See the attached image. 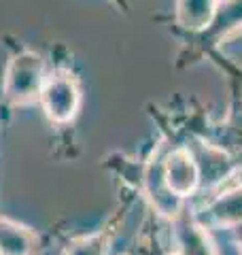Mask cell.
I'll use <instances>...</instances> for the list:
<instances>
[{"instance_id": "6", "label": "cell", "mask_w": 242, "mask_h": 255, "mask_svg": "<svg viewBox=\"0 0 242 255\" xmlns=\"http://www.w3.org/2000/svg\"><path fill=\"white\" fill-rule=\"evenodd\" d=\"M219 0H176V23L189 32H204L215 17Z\"/></svg>"}, {"instance_id": "11", "label": "cell", "mask_w": 242, "mask_h": 255, "mask_svg": "<svg viewBox=\"0 0 242 255\" xmlns=\"http://www.w3.org/2000/svg\"><path fill=\"white\" fill-rule=\"evenodd\" d=\"M236 241H238V247H240V251H242V221L236 226Z\"/></svg>"}, {"instance_id": "5", "label": "cell", "mask_w": 242, "mask_h": 255, "mask_svg": "<svg viewBox=\"0 0 242 255\" xmlns=\"http://www.w3.org/2000/svg\"><path fill=\"white\" fill-rule=\"evenodd\" d=\"M36 234L21 223L0 217V253L2 255H32L36 249Z\"/></svg>"}, {"instance_id": "4", "label": "cell", "mask_w": 242, "mask_h": 255, "mask_svg": "<svg viewBox=\"0 0 242 255\" xmlns=\"http://www.w3.org/2000/svg\"><path fill=\"white\" fill-rule=\"evenodd\" d=\"M142 185H144V194H147L149 202L161 217H168V219L179 217L183 209V200L176 194H172V189L168 187L166 177H164V159L149 162V166L144 168Z\"/></svg>"}, {"instance_id": "1", "label": "cell", "mask_w": 242, "mask_h": 255, "mask_svg": "<svg viewBox=\"0 0 242 255\" xmlns=\"http://www.w3.org/2000/svg\"><path fill=\"white\" fill-rule=\"evenodd\" d=\"M47 66L45 58L32 49H23L11 55L2 77V94L11 107H28L38 102L40 87L45 83Z\"/></svg>"}, {"instance_id": "7", "label": "cell", "mask_w": 242, "mask_h": 255, "mask_svg": "<svg viewBox=\"0 0 242 255\" xmlns=\"http://www.w3.org/2000/svg\"><path fill=\"white\" fill-rule=\"evenodd\" d=\"M242 28V0H219L211 26L204 30V34L211 41H221L230 36L232 32Z\"/></svg>"}, {"instance_id": "3", "label": "cell", "mask_w": 242, "mask_h": 255, "mask_svg": "<svg viewBox=\"0 0 242 255\" xmlns=\"http://www.w3.org/2000/svg\"><path fill=\"white\" fill-rule=\"evenodd\" d=\"M164 177L172 194H176L181 200L196 194L200 185V166L189 149H172L164 157Z\"/></svg>"}, {"instance_id": "12", "label": "cell", "mask_w": 242, "mask_h": 255, "mask_svg": "<svg viewBox=\"0 0 242 255\" xmlns=\"http://www.w3.org/2000/svg\"><path fill=\"white\" fill-rule=\"evenodd\" d=\"M0 255H2V253H0Z\"/></svg>"}, {"instance_id": "8", "label": "cell", "mask_w": 242, "mask_h": 255, "mask_svg": "<svg viewBox=\"0 0 242 255\" xmlns=\"http://www.w3.org/2000/svg\"><path fill=\"white\" fill-rule=\"evenodd\" d=\"M179 243H181V255H215L213 243L204 232V228L196 226L193 221H181Z\"/></svg>"}, {"instance_id": "2", "label": "cell", "mask_w": 242, "mask_h": 255, "mask_svg": "<svg viewBox=\"0 0 242 255\" xmlns=\"http://www.w3.org/2000/svg\"><path fill=\"white\" fill-rule=\"evenodd\" d=\"M83 92L79 79L70 70H51L45 77V83L38 94V107L45 117L55 126H66L75 122L81 111Z\"/></svg>"}, {"instance_id": "10", "label": "cell", "mask_w": 242, "mask_h": 255, "mask_svg": "<svg viewBox=\"0 0 242 255\" xmlns=\"http://www.w3.org/2000/svg\"><path fill=\"white\" fill-rule=\"evenodd\" d=\"M109 249V241L104 234H94L87 238H81V241L72 243L68 247L66 255H107Z\"/></svg>"}, {"instance_id": "9", "label": "cell", "mask_w": 242, "mask_h": 255, "mask_svg": "<svg viewBox=\"0 0 242 255\" xmlns=\"http://www.w3.org/2000/svg\"><path fill=\"white\" fill-rule=\"evenodd\" d=\"M211 217L221 226H238L242 221V187L217 198L211 206Z\"/></svg>"}]
</instances>
